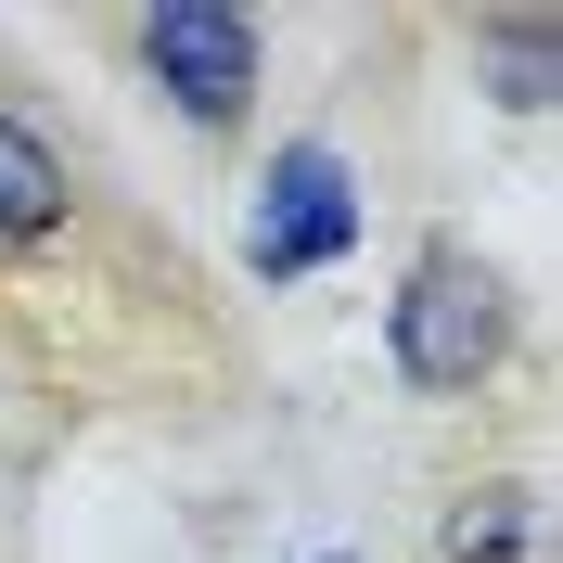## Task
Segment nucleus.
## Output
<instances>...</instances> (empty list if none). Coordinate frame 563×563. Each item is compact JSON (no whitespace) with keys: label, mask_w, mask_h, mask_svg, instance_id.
I'll use <instances>...</instances> for the list:
<instances>
[{"label":"nucleus","mask_w":563,"mask_h":563,"mask_svg":"<svg viewBox=\"0 0 563 563\" xmlns=\"http://www.w3.org/2000/svg\"><path fill=\"white\" fill-rule=\"evenodd\" d=\"M499 346H512V295H499L487 256L435 244L410 282H397V308H385V358H397V385H422V397H474V385L499 372Z\"/></svg>","instance_id":"obj_1"},{"label":"nucleus","mask_w":563,"mask_h":563,"mask_svg":"<svg viewBox=\"0 0 563 563\" xmlns=\"http://www.w3.org/2000/svg\"><path fill=\"white\" fill-rule=\"evenodd\" d=\"M358 256V179L333 141H282L269 179H256V218H244V269L256 282H308V269H346Z\"/></svg>","instance_id":"obj_2"},{"label":"nucleus","mask_w":563,"mask_h":563,"mask_svg":"<svg viewBox=\"0 0 563 563\" xmlns=\"http://www.w3.org/2000/svg\"><path fill=\"white\" fill-rule=\"evenodd\" d=\"M141 65L167 90L192 129H231L256 103V26L231 0H167V13H141Z\"/></svg>","instance_id":"obj_3"},{"label":"nucleus","mask_w":563,"mask_h":563,"mask_svg":"<svg viewBox=\"0 0 563 563\" xmlns=\"http://www.w3.org/2000/svg\"><path fill=\"white\" fill-rule=\"evenodd\" d=\"M65 154L26 129V115H0V244H38V231H65Z\"/></svg>","instance_id":"obj_4"},{"label":"nucleus","mask_w":563,"mask_h":563,"mask_svg":"<svg viewBox=\"0 0 563 563\" xmlns=\"http://www.w3.org/2000/svg\"><path fill=\"white\" fill-rule=\"evenodd\" d=\"M435 551H449V563H538V487H474V499H449Z\"/></svg>","instance_id":"obj_5"},{"label":"nucleus","mask_w":563,"mask_h":563,"mask_svg":"<svg viewBox=\"0 0 563 563\" xmlns=\"http://www.w3.org/2000/svg\"><path fill=\"white\" fill-rule=\"evenodd\" d=\"M487 65H499V103L538 115V103H551V13H499V26H487Z\"/></svg>","instance_id":"obj_6"},{"label":"nucleus","mask_w":563,"mask_h":563,"mask_svg":"<svg viewBox=\"0 0 563 563\" xmlns=\"http://www.w3.org/2000/svg\"><path fill=\"white\" fill-rule=\"evenodd\" d=\"M320 563H358V551H320Z\"/></svg>","instance_id":"obj_7"}]
</instances>
